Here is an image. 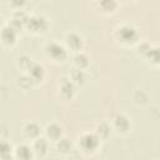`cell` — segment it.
Listing matches in <instances>:
<instances>
[{"mask_svg":"<svg viewBox=\"0 0 160 160\" xmlns=\"http://www.w3.org/2000/svg\"><path fill=\"white\" fill-rule=\"evenodd\" d=\"M45 50H46V54H48L51 59H54V60H56V61H62V60H65V59H66V55H68L65 48H64L62 45L55 42V41L49 42V44L46 45Z\"/></svg>","mask_w":160,"mask_h":160,"instance_id":"cell-2","label":"cell"},{"mask_svg":"<svg viewBox=\"0 0 160 160\" xmlns=\"http://www.w3.org/2000/svg\"><path fill=\"white\" fill-rule=\"evenodd\" d=\"M114 126L120 132H126L130 129V121L125 115H118L114 120Z\"/></svg>","mask_w":160,"mask_h":160,"instance_id":"cell-9","label":"cell"},{"mask_svg":"<svg viewBox=\"0 0 160 160\" xmlns=\"http://www.w3.org/2000/svg\"><path fill=\"white\" fill-rule=\"evenodd\" d=\"M98 132L100 134V136H102V138H106V136L110 134V129H109L108 124H105V122H101L100 125H98Z\"/></svg>","mask_w":160,"mask_h":160,"instance_id":"cell-20","label":"cell"},{"mask_svg":"<svg viewBox=\"0 0 160 160\" xmlns=\"http://www.w3.org/2000/svg\"><path fill=\"white\" fill-rule=\"evenodd\" d=\"M118 38L120 39V41H122L125 44H132L138 40L139 34L135 28H132L130 25H122L118 30Z\"/></svg>","mask_w":160,"mask_h":160,"instance_id":"cell-1","label":"cell"},{"mask_svg":"<svg viewBox=\"0 0 160 160\" xmlns=\"http://www.w3.org/2000/svg\"><path fill=\"white\" fill-rule=\"evenodd\" d=\"M28 70H29V78L31 80H34V81H39V80H41L44 78V74H45L44 68L41 65H39V64L32 62Z\"/></svg>","mask_w":160,"mask_h":160,"instance_id":"cell-7","label":"cell"},{"mask_svg":"<svg viewBox=\"0 0 160 160\" xmlns=\"http://www.w3.org/2000/svg\"><path fill=\"white\" fill-rule=\"evenodd\" d=\"M18 64H19V66H21L22 69H25V70H28L29 68H30V65L32 64V61L28 58V56H20V58H18Z\"/></svg>","mask_w":160,"mask_h":160,"instance_id":"cell-19","label":"cell"},{"mask_svg":"<svg viewBox=\"0 0 160 160\" xmlns=\"http://www.w3.org/2000/svg\"><path fill=\"white\" fill-rule=\"evenodd\" d=\"M15 156L18 160H31L32 150L28 145H19L15 150Z\"/></svg>","mask_w":160,"mask_h":160,"instance_id":"cell-8","label":"cell"},{"mask_svg":"<svg viewBox=\"0 0 160 160\" xmlns=\"http://www.w3.org/2000/svg\"><path fill=\"white\" fill-rule=\"evenodd\" d=\"M61 134H62V129L58 124H50V125H48V128H46V135H48V138H50L52 140H58V139H60Z\"/></svg>","mask_w":160,"mask_h":160,"instance_id":"cell-11","label":"cell"},{"mask_svg":"<svg viewBox=\"0 0 160 160\" xmlns=\"http://www.w3.org/2000/svg\"><path fill=\"white\" fill-rule=\"evenodd\" d=\"M71 79H72L75 82H78V84H82V82L85 81V79H86V75H85L84 70L76 69V70H74V71L71 72Z\"/></svg>","mask_w":160,"mask_h":160,"instance_id":"cell-16","label":"cell"},{"mask_svg":"<svg viewBox=\"0 0 160 160\" xmlns=\"http://www.w3.org/2000/svg\"><path fill=\"white\" fill-rule=\"evenodd\" d=\"M48 140L46 139H44V138H39V139H36L35 140V144H34V150L38 152V154H40V155H44L45 152H46V150H48Z\"/></svg>","mask_w":160,"mask_h":160,"instance_id":"cell-12","label":"cell"},{"mask_svg":"<svg viewBox=\"0 0 160 160\" xmlns=\"http://www.w3.org/2000/svg\"><path fill=\"white\" fill-rule=\"evenodd\" d=\"M74 62H75V65H76L80 70H82L84 68H86V66L89 65V60H88L86 55H84V54H78V55L74 58Z\"/></svg>","mask_w":160,"mask_h":160,"instance_id":"cell-15","label":"cell"},{"mask_svg":"<svg viewBox=\"0 0 160 160\" xmlns=\"http://www.w3.org/2000/svg\"><path fill=\"white\" fill-rule=\"evenodd\" d=\"M146 56L154 62V64H158V61H159V50L156 49V48H149L148 50H146Z\"/></svg>","mask_w":160,"mask_h":160,"instance_id":"cell-18","label":"cell"},{"mask_svg":"<svg viewBox=\"0 0 160 160\" xmlns=\"http://www.w3.org/2000/svg\"><path fill=\"white\" fill-rule=\"evenodd\" d=\"M79 142L85 152H92L99 146V138L95 134H85L80 138Z\"/></svg>","mask_w":160,"mask_h":160,"instance_id":"cell-4","label":"cell"},{"mask_svg":"<svg viewBox=\"0 0 160 160\" xmlns=\"http://www.w3.org/2000/svg\"><path fill=\"white\" fill-rule=\"evenodd\" d=\"M10 154H11V146L6 141H0V159L5 160L10 158Z\"/></svg>","mask_w":160,"mask_h":160,"instance_id":"cell-14","label":"cell"},{"mask_svg":"<svg viewBox=\"0 0 160 160\" xmlns=\"http://www.w3.org/2000/svg\"><path fill=\"white\" fill-rule=\"evenodd\" d=\"M25 25L32 32H42V31H45L48 29V21H46V19L44 16H40V15H34V16L28 18Z\"/></svg>","mask_w":160,"mask_h":160,"instance_id":"cell-3","label":"cell"},{"mask_svg":"<svg viewBox=\"0 0 160 160\" xmlns=\"http://www.w3.org/2000/svg\"><path fill=\"white\" fill-rule=\"evenodd\" d=\"M0 38H1V41L4 44H8V45H11L15 42L16 40V31L14 29H11L9 25L8 26H4L1 29V32H0Z\"/></svg>","mask_w":160,"mask_h":160,"instance_id":"cell-5","label":"cell"},{"mask_svg":"<svg viewBox=\"0 0 160 160\" xmlns=\"http://www.w3.org/2000/svg\"><path fill=\"white\" fill-rule=\"evenodd\" d=\"M60 90H61V94L65 98H71L74 95V92H75V86L70 80L62 79L61 85H60Z\"/></svg>","mask_w":160,"mask_h":160,"instance_id":"cell-10","label":"cell"},{"mask_svg":"<svg viewBox=\"0 0 160 160\" xmlns=\"http://www.w3.org/2000/svg\"><path fill=\"white\" fill-rule=\"evenodd\" d=\"M5 160H14L12 158H8V159H5Z\"/></svg>","mask_w":160,"mask_h":160,"instance_id":"cell-22","label":"cell"},{"mask_svg":"<svg viewBox=\"0 0 160 160\" xmlns=\"http://www.w3.org/2000/svg\"><path fill=\"white\" fill-rule=\"evenodd\" d=\"M25 134L29 136V138H36L39 134H40V128L38 124L35 122H29L26 124L25 126Z\"/></svg>","mask_w":160,"mask_h":160,"instance_id":"cell-13","label":"cell"},{"mask_svg":"<svg viewBox=\"0 0 160 160\" xmlns=\"http://www.w3.org/2000/svg\"><path fill=\"white\" fill-rule=\"evenodd\" d=\"M66 44L71 50H80L82 46V39L75 32H70L66 35Z\"/></svg>","mask_w":160,"mask_h":160,"instance_id":"cell-6","label":"cell"},{"mask_svg":"<svg viewBox=\"0 0 160 160\" xmlns=\"http://www.w3.org/2000/svg\"><path fill=\"white\" fill-rule=\"evenodd\" d=\"M100 6L104 9V10H106V11H111L115 6H116V2H114V1H104V2H101L100 4Z\"/></svg>","mask_w":160,"mask_h":160,"instance_id":"cell-21","label":"cell"},{"mask_svg":"<svg viewBox=\"0 0 160 160\" xmlns=\"http://www.w3.org/2000/svg\"><path fill=\"white\" fill-rule=\"evenodd\" d=\"M58 149H59V151H61V152H69V151L71 150V142H70V140H68V139H61V140L58 142Z\"/></svg>","mask_w":160,"mask_h":160,"instance_id":"cell-17","label":"cell"}]
</instances>
